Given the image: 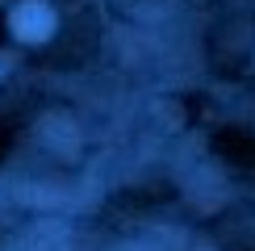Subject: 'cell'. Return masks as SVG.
Wrapping results in <instances>:
<instances>
[{
	"mask_svg": "<svg viewBox=\"0 0 255 251\" xmlns=\"http://www.w3.org/2000/svg\"><path fill=\"white\" fill-rule=\"evenodd\" d=\"M42 134H46L50 146H59V151H71V146H76V126H71L67 118H59V113L42 122Z\"/></svg>",
	"mask_w": 255,
	"mask_h": 251,
	"instance_id": "cell-2",
	"label": "cell"
},
{
	"mask_svg": "<svg viewBox=\"0 0 255 251\" xmlns=\"http://www.w3.org/2000/svg\"><path fill=\"white\" fill-rule=\"evenodd\" d=\"M8 67H13V55H0V76H4Z\"/></svg>",
	"mask_w": 255,
	"mask_h": 251,
	"instance_id": "cell-3",
	"label": "cell"
},
{
	"mask_svg": "<svg viewBox=\"0 0 255 251\" xmlns=\"http://www.w3.org/2000/svg\"><path fill=\"white\" fill-rule=\"evenodd\" d=\"M8 29L21 38V42H46L55 34V13H50L42 0H21L8 17Z\"/></svg>",
	"mask_w": 255,
	"mask_h": 251,
	"instance_id": "cell-1",
	"label": "cell"
}]
</instances>
